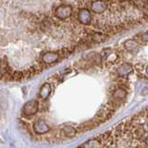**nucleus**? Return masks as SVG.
Returning <instances> with one entry per match:
<instances>
[{"label":"nucleus","instance_id":"4468645a","mask_svg":"<svg viewBox=\"0 0 148 148\" xmlns=\"http://www.w3.org/2000/svg\"><path fill=\"white\" fill-rule=\"evenodd\" d=\"M140 39L143 43H146V42H148V30L141 35Z\"/></svg>","mask_w":148,"mask_h":148},{"label":"nucleus","instance_id":"f257e3e1","mask_svg":"<svg viewBox=\"0 0 148 148\" xmlns=\"http://www.w3.org/2000/svg\"><path fill=\"white\" fill-rule=\"evenodd\" d=\"M91 11L96 15L106 16L108 13V0H94L91 3Z\"/></svg>","mask_w":148,"mask_h":148},{"label":"nucleus","instance_id":"f03ea898","mask_svg":"<svg viewBox=\"0 0 148 148\" xmlns=\"http://www.w3.org/2000/svg\"><path fill=\"white\" fill-rule=\"evenodd\" d=\"M72 8L69 5H60L55 10V16L61 21L67 20L72 15Z\"/></svg>","mask_w":148,"mask_h":148},{"label":"nucleus","instance_id":"7ed1b4c3","mask_svg":"<svg viewBox=\"0 0 148 148\" xmlns=\"http://www.w3.org/2000/svg\"><path fill=\"white\" fill-rule=\"evenodd\" d=\"M114 111L115 110L113 108H111L108 105L102 106V108L99 109L98 112H97V114H96V119H95L99 123L106 121V120L109 119L113 116Z\"/></svg>","mask_w":148,"mask_h":148},{"label":"nucleus","instance_id":"2eb2a0df","mask_svg":"<svg viewBox=\"0 0 148 148\" xmlns=\"http://www.w3.org/2000/svg\"><path fill=\"white\" fill-rule=\"evenodd\" d=\"M143 147H148V133L147 134H145V136L143 137Z\"/></svg>","mask_w":148,"mask_h":148},{"label":"nucleus","instance_id":"f3484780","mask_svg":"<svg viewBox=\"0 0 148 148\" xmlns=\"http://www.w3.org/2000/svg\"><path fill=\"white\" fill-rule=\"evenodd\" d=\"M145 72H146V74H147V75H148V65H147V66H146V68H145Z\"/></svg>","mask_w":148,"mask_h":148},{"label":"nucleus","instance_id":"423d86ee","mask_svg":"<svg viewBox=\"0 0 148 148\" xmlns=\"http://www.w3.org/2000/svg\"><path fill=\"white\" fill-rule=\"evenodd\" d=\"M77 18L79 22L82 25H89L92 21V15L88 8H81L78 12Z\"/></svg>","mask_w":148,"mask_h":148},{"label":"nucleus","instance_id":"20e7f679","mask_svg":"<svg viewBox=\"0 0 148 148\" xmlns=\"http://www.w3.org/2000/svg\"><path fill=\"white\" fill-rule=\"evenodd\" d=\"M119 55L113 49H105L101 53V60L105 61L106 64H114L118 61Z\"/></svg>","mask_w":148,"mask_h":148},{"label":"nucleus","instance_id":"ddd939ff","mask_svg":"<svg viewBox=\"0 0 148 148\" xmlns=\"http://www.w3.org/2000/svg\"><path fill=\"white\" fill-rule=\"evenodd\" d=\"M81 147H103L102 143L100 142V140L98 138H95V139H92V140H89L88 142H86L85 143L81 145Z\"/></svg>","mask_w":148,"mask_h":148},{"label":"nucleus","instance_id":"dca6fc26","mask_svg":"<svg viewBox=\"0 0 148 148\" xmlns=\"http://www.w3.org/2000/svg\"><path fill=\"white\" fill-rule=\"evenodd\" d=\"M141 94H142V95H148V86L143 88V89L142 90Z\"/></svg>","mask_w":148,"mask_h":148},{"label":"nucleus","instance_id":"0eeeda50","mask_svg":"<svg viewBox=\"0 0 148 148\" xmlns=\"http://www.w3.org/2000/svg\"><path fill=\"white\" fill-rule=\"evenodd\" d=\"M32 129H34V132L39 135L45 134L50 131V127L44 119H37L32 125Z\"/></svg>","mask_w":148,"mask_h":148},{"label":"nucleus","instance_id":"9d476101","mask_svg":"<svg viewBox=\"0 0 148 148\" xmlns=\"http://www.w3.org/2000/svg\"><path fill=\"white\" fill-rule=\"evenodd\" d=\"M124 48L126 49L129 52H136L139 49V43L134 39H129L124 42Z\"/></svg>","mask_w":148,"mask_h":148},{"label":"nucleus","instance_id":"6e6552de","mask_svg":"<svg viewBox=\"0 0 148 148\" xmlns=\"http://www.w3.org/2000/svg\"><path fill=\"white\" fill-rule=\"evenodd\" d=\"M60 58V55L58 52H47L42 56V61L45 64H52L57 62Z\"/></svg>","mask_w":148,"mask_h":148},{"label":"nucleus","instance_id":"9b49d317","mask_svg":"<svg viewBox=\"0 0 148 148\" xmlns=\"http://www.w3.org/2000/svg\"><path fill=\"white\" fill-rule=\"evenodd\" d=\"M51 92H52V88H51V85H50V83L48 82H45L44 83L43 85L41 86L40 88V91H39V96L41 97L42 99H47L50 94H51Z\"/></svg>","mask_w":148,"mask_h":148},{"label":"nucleus","instance_id":"1a4fd4ad","mask_svg":"<svg viewBox=\"0 0 148 148\" xmlns=\"http://www.w3.org/2000/svg\"><path fill=\"white\" fill-rule=\"evenodd\" d=\"M132 66L130 63H123L121 66H119L117 69V74L119 77L126 78L130 73L132 71Z\"/></svg>","mask_w":148,"mask_h":148},{"label":"nucleus","instance_id":"39448f33","mask_svg":"<svg viewBox=\"0 0 148 148\" xmlns=\"http://www.w3.org/2000/svg\"><path fill=\"white\" fill-rule=\"evenodd\" d=\"M39 109V103L36 100H31L28 101L25 105L23 106L22 108V112L27 117H30V116H34L37 112H38Z\"/></svg>","mask_w":148,"mask_h":148},{"label":"nucleus","instance_id":"f8f14e48","mask_svg":"<svg viewBox=\"0 0 148 148\" xmlns=\"http://www.w3.org/2000/svg\"><path fill=\"white\" fill-rule=\"evenodd\" d=\"M61 132L64 134V136L69 137V138L76 136V134H77V130L74 127L71 126V125H66V126H64L61 129Z\"/></svg>","mask_w":148,"mask_h":148}]
</instances>
